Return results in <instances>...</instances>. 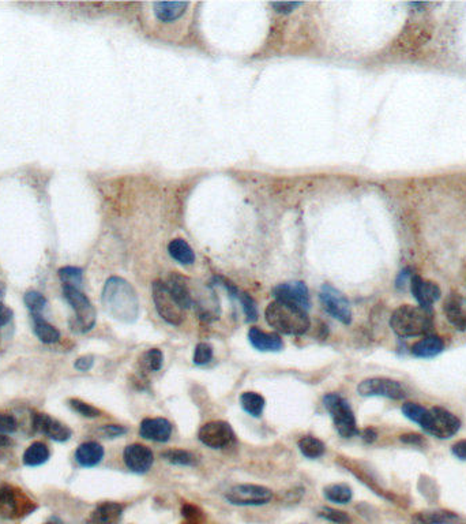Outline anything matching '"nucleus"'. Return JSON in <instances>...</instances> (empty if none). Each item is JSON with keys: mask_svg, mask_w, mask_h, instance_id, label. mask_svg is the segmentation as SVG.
Masks as SVG:
<instances>
[{"mask_svg": "<svg viewBox=\"0 0 466 524\" xmlns=\"http://www.w3.org/2000/svg\"><path fill=\"white\" fill-rule=\"evenodd\" d=\"M248 340L254 349L262 352H276L284 349V342L278 333L263 332L260 328L250 329Z\"/></svg>", "mask_w": 466, "mask_h": 524, "instance_id": "aec40b11", "label": "nucleus"}, {"mask_svg": "<svg viewBox=\"0 0 466 524\" xmlns=\"http://www.w3.org/2000/svg\"><path fill=\"white\" fill-rule=\"evenodd\" d=\"M357 392L364 398L380 396L393 400H403L405 398L404 386L394 379H368L361 381L357 386Z\"/></svg>", "mask_w": 466, "mask_h": 524, "instance_id": "9d476101", "label": "nucleus"}, {"mask_svg": "<svg viewBox=\"0 0 466 524\" xmlns=\"http://www.w3.org/2000/svg\"><path fill=\"white\" fill-rule=\"evenodd\" d=\"M163 362H164V355L161 349H149L141 358V367L145 372H158L163 367Z\"/></svg>", "mask_w": 466, "mask_h": 524, "instance_id": "c9c22d12", "label": "nucleus"}, {"mask_svg": "<svg viewBox=\"0 0 466 524\" xmlns=\"http://www.w3.org/2000/svg\"><path fill=\"white\" fill-rule=\"evenodd\" d=\"M105 310L116 320L131 322L138 316V298L133 286L120 279L111 277L103 292Z\"/></svg>", "mask_w": 466, "mask_h": 524, "instance_id": "f257e3e1", "label": "nucleus"}, {"mask_svg": "<svg viewBox=\"0 0 466 524\" xmlns=\"http://www.w3.org/2000/svg\"><path fill=\"white\" fill-rule=\"evenodd\" d=\"M47 524H55V523H47Z\"/></svg>", "mask_w": 466, "mask_h": 524, "instance_id": "5fc2aeb1", "label": "nucleus"}, {"mask_svg": "<svg viewBox=\"0 0 466 524\" xmlns=\"http://www.w3.org/2000/svg\"><path fill=\"white\" fill-rule=\"evenodd\" d=\"M167 462L176 466H195L197 458L184 449H168L161 455Z\"/></svg>", "mask_w": 466, "mask_h": 524, "instance_id": "72a5a7b5", "label": "nucleus"}, {"mask_svg": "<svg viewBox=\"0 0 466 524\" xmlns=\"http://www.w3.org/2000/svg\"><path fill=\"white\" fill-rule=\"evenodd\" d=\"M324 407L330 412L333 423L338 435L344 438H350L359 433L354 414L350 403L337 393H329L323 399Z\"/></svg>", "mask_w": 466, "mask_h": 524, "instance_id": "39448f33", "label": "nucleus"}, {"mask_svg": "<svg viewBox=\"0 0 466 524\" xmlns=\"http://www.w3.org/2000/svg\"><path fill=\"white\" fill-rule=\"evenodd\" d=\"M213 358V349L207 343H200L194 352V363L195 365H206Z\"/></svg>", "mask_w": 466, "mask_h": 524, "instance_id": "ea45409f", "label": "nucleus"}, {"mask_svg": "<svg viewBox=\"0 0 466 524\" xmlns=\"http://www.w3.org/2000/svg\"><path fill=\"white\" fill-rule=\"evenodd\" d=\"M4 293H6V287H4L3 283H0V303H1L3 298H4Z\"/></svg>", "mask_w": 466, "mask_h": 524, "instance_id": "864d4df0", "label": "nucleus"}, {"mask_svg": "<svg viewBox=\"0 0 466 524\" xmlns=\"http://www.w3.org/2000/svg\"><path fill=\"white\" fill-rule=\"evenodd\" d=\"M318 515L321 516L322 519H324V521H327V522H331V523H350V518L348 514H345V512H343V511H338V509H334V508L324 507V508H322Z\"/></svg>", "mask_w": 466, "mask_h": 524, "instance_id": "4c0bfd02", "label": "nucleus"}, {"mask_svg": "<svg viewBox=\"0 0 466 524\" xmlns=\"http://www.w3.org/2000/svg\"><path fill=\"white\" fill-rule=\"evenodd\" d=\"M403 412L408 419L419 423L423 429H426L430 422V409L421 407L416 403H405L403 406Z\"/></svg>", "mask_w": 466, "mask_h": 524, "instance_id": "f704fd0d", "label": "nucleus"}, {"mask_svg": "<svg viewBox=\"0 0 466 524\" xmlns=\"http://www.w3.org/2000/svg\"><path fill=\"white\" fill-rule=\"evenodd\" d=\"M93 363H94V358L91 355H85V356L78 358L74 366H75V369H78L81 372H88L93 367Z\"/></svg>", "mask_w": 466, "mask_h": 524, "instance_id": "37998d69", "label": "nucleus"}, {"mask_svg": "<svg viewBox=\"0 0 466 524\" xmlns=\"http://www.w3.org/2000/svg\"><path fill=\"white\" fill-rule=\"evenodd\" d=\"M48 459H50V449L43 442H33L24 453V463L29 467L41 466Z\"/></svg>", "mask_w": 466, "mask_h": 524, "instance_id": "cd10ccee", "label": "nucleus"}, {"mask_svg": "<svg viewBox=\"0 0 466 524\" xmlns=\"http://www.w3.org/2000/svg\"><path fill=\"white\" fill-rule=\"evenodd\" d=\"M154 20L163 25H172L180 21L188 11L190 3L187 1H158L153 3Z\"/></svg>", "mask_w": 466, "mask_h": 524, "instance_id": "dca6fc26", "label": "nucleus"}, {"mask_svg": "<svg viewBox=\"0 0 466 524\" xmlns=\"http://www.w3.org/2000/svg\"><path fill=\"white\" fill-rule=\"evenodd\" d=\"M299 449L306 458L318 459V458L323 456V453L326 451V445L323 444V441L315 438V437L307 436L303 437L299 441Z\"/></svg>", "mask_w": 466, "mask_h": 524, "instance_id": "c756f323", "label": "nucleus"}, {"mask_svg": "<svg viewBox=\"0 0 466 524\" xmlns=\"http://www.w3.org/2000/svg\"><path fill=\"white\" fill-rule=\"evenodd\" d=\"M363 439L366 442H374L377 439V432L373 428H368L363 432Z\"/></svg>", "mask_w": 466, "mask_h": 524, "instance_id": "3c124183", "label": "nucleus"}, {"mask_svg": "<svg viewBox=\"0 0 466 524\" xmlns=\"http://www.w3.org/2000/svg\"><path fill=\"white\" fill-rule=\"evenodd\" d=\"M454 456H457L458 459L461 460H466V439H461L458 442H456L451 448Z\"/></svg>", "mask_w": 466, "mask_h": 524, "instance_id": "49530a36", "label": "nucleus"}, {"mask_svg": "<svg viewBox=\"0 0 466 524\" xmlns=\"http://www.w3.org/2000/svg\"><path fill=\"white\" fill-rule=\"evenodd\" d=\"M153 300L161 319L171 325H180L186 317V309L177 302L164 280L153 283Z\"/></svg>", "mask_w": 466, "mask_h": 524, "instance_id": "423d86ee", "label": "nucleus"}, {"mask_svg": "<svg viewBox=\"0 0 466 524\" xmlns=\"http://www.w3.org/2000/svg\"><path fill=\"white\" fill-rule=\"evenodd\" d=\"M224 286L228 289V291L231 292L234 298H237L240 300V303L243 306V310H244V314L247 317V321L248 322L257 321V319H258V312H257V305H255L254 299L250 295L239 291L231 283H225Z\"/></svg>", "mask_w": 466, "mask_h": 524, "instance_id": "7c9ffc66", "label": "nucleus"}, {"mask_svg": "<svg viewBox=\"0 0 466 524\" xmlns=\"http://www.w3.org/2000/svg\"><path fill=\"white\" fill-rule=\"evenodd\" d=\"M410 290L419 305L427 310H431V306L440 298L442 292L437 283L421 279L419 275H412L410 277Z\"/></svg>", "mask_w": 466, "mask_h": 524, "instance_id": "f3484780", "label": "nucleus"}, {"mask_svg": "<svg viewBox=\"0 0 466 524\" xmlns=\"http://www.w3.org/2000/svg\"><path fill=\"white\" fill-rule=\"evenodd\" d=\"M63 296L75 312L74 329L80 332H89L96 323V310L88 296L75 289L63 287Z\"/></svg>", "mask_w": 466, "mask_h": 524, "instance_id": "0eeeda50", "label": "nucleus"}, {"mask_svg": "<svg viewBox=\"0 0 466 524\" xmlns=\"http://www.w3.org/2000/svg\"><path fill=\"white\" fill-rule=\"evenodd\" d=\"M198 437L206 446L213 449H223L232 444L234 432L228 422L213 421L201 428Z\"/></svg>", "mask_w": 466, "mask_h": 524, "instance_id": "f8f14e48", "label": "nucleus"}, {"mask_svg": "<svg viewBox=\"0 0 466 524\" xmlns=\"http://www.w3.org/2000/svg\"><path fill=\"white\" fill-rule=\"evenodd\" d=\"M271 6L278 11V13H283V14H290L294 8L300 7L301 3H271Z\"/></svg>", "mask_w": 466, "mask_h": 524, "instance_id": "a18cd8bd", "label": "nucleus"}, {"mask_svg": "<svg viewBox=\"0 0 466 524\" xmlns=\"http://www.w3.org/2000/svg\"><path fill=\"white\" fill-rule=\"evenodd\" d=\"M240 405H241V407H243V409L246 412H248L253 416L260 418L263 414L266 402H264V399H263L260 393L244 392L240 396Z\"/></svg>", "mask_w": 466, "mask_h": 524, "instance_id": "c85d7f7f", "label": "nucleus"}, {"mask_svg": "<svg viewBox=\"0 0 466 524\" xmlns=\"http://www.w3.org/2000/svg\"><path fill=\"white\" fill-rule=\"evenodd\" d=\"M140 435L156 442H167L172 435V425L164 418H149L141 423Z\"/></svg>", "mask_w": 466, "mask_h": 524, "instance_id": "6ab92c4d", "label": "nucleus"}, {"mask_svg": "<svg viewBox=\"0 0 466 524\" xmlns=\"http://www.w3.org/2000/svg\"><path fill=\"white\" fill-rule=\"evenodd\" d=\"M225 498L233 505L258 507L270 502L273 492L260 485H237L225 493Z\"/></svg>", "mask_w": 466, "mask_h": 524, "instance_id": "6e6552de", "label": "nucleus"}, {"mask_svg": "<svg viewBox=\"0 0 466 524\" xmlns=\"http://www.w3.org/2000/svg\"><path fill=\"white\" fill-rule=\"evenodd\" d=\"M68 406L75 412H78V414H81L82 416H87V418H97V416L101 415V411L98 408L94 407L89 403H85L80 399H70Z\"/></svg>", "mask_w": 466, "mask_h": 524, "instance_id": "58836bf2", "label": "nucleus"}, {"mask_svg": "<svg viewBox=\"0 0 466 524\" xmlns=\"http://www.w3.org/2000/svg\"><path fill=\"white\" fill-rule=\"evenodd\" d=\"M33 428L36 432L43 433L59 442H64L70 439V437L73 435L68 426L63 425L55 418H51L48 414H41V412L33 414Z\"/></svg>", "mask_w": 466, "mask_h": 524, "instance_id": "4468645a", "label": "nucleus"}, {"mask_svg": "<svg viewBox=\"0 0 466 524\" xmlns=\"http://www.w3.org/2000/svg\"><path fill=\"white\" fill-rule=\"evenodd\" d=\"M390 326L400 337L424 336L434 326L433 313L421 306L404 305L393 313Z\"/></svg>", "mask_w": 466, "mask_h": 524, "instance_id": "7ed1b4c3", "label": "nucleus"}, {"mask_svg": "<svg viewBox=\"0 0 466 524\" xmlns=\"http://www.w3.org/2000/svg\"><path fill=\"white\" fill-rule=\"evenodd\" d=\"M31 319H33V330L43 343L51 344V343L59 342L60 332L54 325L47 322L43 317H31Z\"/></svg>", "mask_w": 466, "mask_h": 524, "instance_id": "bb28decb", "label": "nucleus"}, {"mask_svg": "<svg viewBox=\"0 0 466 524\" xmlns=\"http://www.w3.org/2000/svg\"><path fill=\"white\" fill-rule=\"evenodd\" d=\"M457 519L458 516L449 511H426L413 516V524H449Z\"/></svg>", "mask_w": 466, "mask_h": 524, "instance_id": "a878e982", "label": "nucleus"}, {"mask_svg": "<svg viewBox=\"0 0 466 524\" xmlns=\"http://www.w3.org/2000/svg\"><path fill=\"white\" fill-rule=\"evenodd\" d=\"M266 321L277 332L291 336H301L310 329V319L307 312L300 310L288 303L274 300L266 309Z\"/></svg>", "mask_w": 466, "mask_h": 524, "instance_id": "f03ea898", "label": "nucleus"}, {"mask_svg": "<svg viewBox=\"0 0 466 524\" xmlns=\"http://www.w3.org/2000/svg\"><path fill=\"white\" fill-rule=\"evenodd\" d=\"M443 313L457 330H466L465 296L456 292L450 293L443 303Z\"/></svg>", "mask_w": 466, "mask_h": 524, "instance_id": "a211bd4d", "label": "nucleus"}, {"mask_svg": "<svg viewBox=\"0 0 466 524\" xmlns=\"http://www.w3.org/2000/svg\"><path fill=\"white\" fill-rule=\"evenodd\" d=\"M461 429V421L450 411L442 407L430 409V422L424 429L427 433L440 439L451 438Z\"/></svg>", "mask_w": 466, "mask_h": 524, "instance_id": "1a4fd4ad", "label": "nucleus"}, {"mask_svg": "<svg viewBox=\"0 0 466 524\" xmlns=\"http://www.w3.org/2000/svg\"><path fill=\"white\" fill-rule=\"evenodd\" d=\"M37 509V504L17 486L4 483L0 486V516L15 521L30 515Z\"/></svg>", "mask_w": 466, "mask_h": 524, "instance_id": "20e7f679", "label": "nucleus"}, {"mask_svg": "<svg viewBox=\"0 0 466 524\" xmlns=\"http://www.w3.org/2000/svg\"><path fill=\"white\" fill-rule=\"evenodd\" d=\"M183 516L188 521L190 524H202V512L194 505H184L183 507Z\"/></svg>", "mask_w": 466, "mask_h": 524, "instance_id": "a19ab883", "label": "nucleus"}, {"mask_svg": "<svg viewBox=\"0 0 466 524\" xmlns=\"http://www.w3.org/2000/svg\"><path fill=\"white\" fill-rule=\"evenodd\" d=\"M123 505L107 501L100 504L89 516L88 524H120Z\"/></svg>", "mask_w": 466, "mask_h": 524, "instance_id": "412c9836", "label": "nucleus"}, {"mask_svg": "<svg viewBox=\"0 0 466 524\" xmlns=\"http://www.w3.org/2000/svg\"><path fill=\"white\" fill-rule=\"evenodd\" d=\"M444 343L439 336H426L412 347V354L417 358H433L443 351Z\"/></svg>", "mask_w": 466, "mask_h": 524, "instance_id": "b1692460", "label": "nucleus"}, {"mask_svg": "<svg viewBox=\"0 0 466 524\" xmlns=\"http://www.w3.org/2000/svg\"><path fill=\"white\" fill-rule=\"evenodd\" d=\"M59 277L63 287L81 290L82 289V269L75 266H66L59 270Z\"/></svg>", "mask_w": 466, "mask_h": 524, "instance_id": "473e14b6", "label": "nucleus"}, {"mask_svg": "<svg viewBox=\"0 0 466 524\" xmlns=\"http://www.w3.org/2000/svg\"><path fill=\"white\" fill-rule=\"evenodd\" d=\"M7 445H10V439H8V437L0 435V448H3V446H7Z\"/></svg>", "mask_w": 466, "mask_h": 524, "instance_id": "603ef678", "label": "nucleus"}, {"mask_svg": "<svg viewBox=\"0 0 466 524\" xmlns=\"http://www.w3.org/2000/svg\"><path fill=\"white\" fill-rule=\"evenodd\" d=\"M13 319V310L0 303V328L7 325Z\"/></svg>", "mask_w": 466, "mask_h": 524, "instance_id": "de8ad7c7", "label": "nucleus"}, {"mask_svg": "<svg viewBox=\"0 0 466 524\" xmlns=\"http://www.w3.org/2000/svg\"><path fill=\"white\" fill-rule=\"evenodd\" d=\"M123 459H124L126 466L137 474L147 472L154 462L153 452L147 446L141 444L128 445L123 452Z\"/></svg>", "mask_w": 466, "mask_h": 524, "instance_id": "2eb2a0df", "label": "nucleus"}, {"mask_svg": "<svg viewBox=\"0 0 466 524\" xmlns=\"http://www.w3.org/2000/svg\"><path fill=\"white\" fill-rule=\"evenodd\" d=\"M401 441L405 442V444H413V445H421L423 444V438L419 435H404V436H401Z\"/></svg>", "mask_w": 466, "mask_h": 524, "instance_id": "8fccbe9b", "label": "nucleus"}, {"mask_svg": "<svg viewBox=\"0 0 466 524\" xmlns=\"http://www.w3.org/2000/svg\"><path fill=\"white\" fill-rule=\"evenodd\" d=\"M165 283H167L168 289L174 293V296L177 299V302L186 310L193 306V296H191V292H190V289H188L187 280L183 276L172 273Z\"/></svg>", "mask_w": 466, "mask_h": 524, "instance_id": "5701e85b", "label": "nucleus"}, {"mask_svg": "<svg viewBox=\"0 0 466 524\" xmlns=\"http://www.w3.org/2000/svg\"><path fill=\"white\" fill-rule=\"evenodd\" d=\"M17 426L18 425L14 416L0 412V433H14Z\"/></svg>", "mask_w": 466, "mask_h": 524, "instance_id": "79ce46f5", "label": "nucleus"}, {"mask_svg": "<svg viewBox=\"0 0 466 524\" xmlns=\"http://www.w3.org/2000/svg\"><path fill=\"white\" fill-rule=\"evenodd\" d=\"M273 295L276 300L299 307L303 312H308V309L311 307L310 292L306 283L303 282H290V283L278 284L273 290Z\"/></svg>", "mask_w": 466, "mask_h": 524, "instance_id": "ddd939ff", "label": "nucleus"}, {"mask_svg": "<svg viewBox=\"0 0 466 524\" xmlns=\"http://www.w3.org/2000/svg\"><path fill=\"white\" fill-rule=\"evenodd\" d=\"M24 300L31 313V317H41V313L47 307V299L44 295L36 291L27 292Z\"/></svg>", "mask_w": 466, "mask_h": 524, "instance_id": "e433bc0d", "label": "nucleus"}, {"mask_svg": "<svg viewBox=\"0 0 466 524\" xmlns=\"http://www.w3.org/2000/svg\"><path fill=\"white\" fill-rule=\"evenodd\" d=\"M410 270L409 269H405V270H403L401 273H400V276L397 277V287L398 289H404L405 286H407V282H408V279H410L412 277V273H409Z\"/></svg>", "mask_w": 466, "mask_h": 524, "instance_id": "09e8293b", "label": "nucleus"}, {"mask_svg": "<svg viewBox=\"0 0 466 524\" xmlns=\"http://www.w3.org/2000/svg\"><path fill=\"white\" fill-rule=\"evenodd\" d=\"M324 497L336 504H348L352 500V489L345 483H336V485H329L323 489Z\"/></svg>", "mask_w": 466, "mask_h": 524, "instance_id": "2f4dec72", "label": "nucleus"}, {"mask_svg": "<svg viewBox=\"0 0 466 524\" xmlns=\"http://www.w3.org/2000/svg\"><path fill=\"white\" fill-rule=\"evenodd\" d=\"M168 252L181 265H193L195 262V253L184 239H174L168 246Z\"/></svg>", "mask_w": 466, "mask_h": 524, "instance_id": "393cba45", "label": "nucleus"}, {"mask_svg": "<svg viewBox=\"0 0 466 524\" xmlns=\"http://www.w3.org/2000/svg\"><path fill=\"white\" fill-rule=\"evenodd\" d=\"M101 432L108 437H117L124 435L127 432L126 428L123 426H119V425H107L101 429Z\"/></svg>", "mask_w": 466, "mask_h": 524, "instance_id": "c03bdc74", "label": "nucleus"}, {"mask_svg": "<svg viewBox=\"0 0 466 524\" xmlns=\"http://www.w3.org/2000/svg\"><path fill=\"white\" fill-rule=\"evenodd\" d=\"M104 458V448L94 441H89L78 446L75 452V460L82 467L97 466Z\"/></svg>", "mask_w": 466, "mask_h": 524, "instance_id": "4be33fe9", "label": "nucleus"}, {"mask_svg": "<svg viewBox=\"0 0 466 524\" xmlns=\"http://www.w3.org/2000/svg\"><path fill=\"white\" fill-rule=\"evenodd\" d=\"M320 299H321L324 310L331 317H334L336 320H338L343 323H347V325L350 323V321H352L350 303L343 292L338 291L337 289H334L329 284H324L322 287Z\"/></svg>", "mask_w": 466, "mask_h": 524, "instance_id": "9b49d317", "label": "nucleus"}]
</instances>
